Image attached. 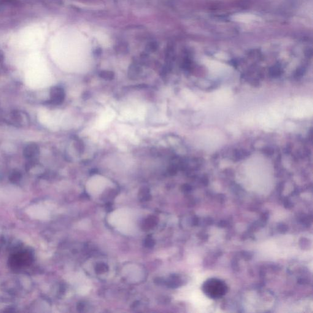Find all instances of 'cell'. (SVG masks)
I'll return each mask as SVG.
<instances>
[{
  "mask_svg": "<svg viewBox=\"0 0 313 313\" xmlns=\"http://www.w3.org/2000/svg\"><path fill=\"white\" fill-rule=\"evenodd\" d=\"M205 295L211 299H219L228 292V288L222 280L211 278L205 281L202 286Z\"/></svg>",
  "mask_w": 313,
  "mask_h": 313,
  "instance_id": "6da1fadb",
  "label": "cell"
},
{
  "mask_svg": "<svg viewBox=\"0 0 313 313\" xmlns=\"http://www.w3.org/2000/svg\"><path fill=\"white\" fill-rule=\"evenodd\" d=\"M31 262L32 256L30 253L19 252L10 256L9 265L12 269L20 270L30 265Z\"/></svg>",
  "mask_w": 313,
  "mask_h": 313,
  "instance_id": "7a4b0ae2",
  "label": "cell"
},
{
  "mask_svg": "<svg viewBox=\"0 0 313 313\" xmlns=\"http://www.w3.org/2000/svg\"><path fill=\"white\" fill-rule=\"evenodd\" d=\"M50 94L52 103L56 105L61 104L65 98V93L60 87H53L51 90Z\"/></svg>",
  "mask_w": 313,
  "mask_h": 313,
  "instance_id": "3957f363",
  "label": "cell"
},
{
  "mask_svg": "<svg viewBox=\"0 0 313 313\" xmlns=\"http://www.w3.org/2000/svg\"><path fill=\"white\" fill-rule=\"evenodd\" d=\"M37 153V148L36 146L35 145L28 146L25 150V155L28 156V157H30V156H33L36 155Z\"/></svg>",
  "mask_w": 313,
  "mask_h": 313,
  "instance_id": "277c9868",
  "label": "cell"
},
{
  "mask_svg": "<svg viewBox=\"0 0 313 313\" xmlns=\"http://www.w3.org/2000/svg\"><path fill=\"white\" fill-rule=\"evenodd\" d=\"M99 75L100 77L107 80H112L115 77L114 73L111 71H102L100 72Z\"/></svg>",
  "mask_w": 313,
  "mask_h": 313,
  "instance_id": "5b68a950",
  "label": "cell"
},
{
  "mask_svg": "<svg viewBox=\"0 0 313 313\" xmlns=\"http://www.w3.org/2000/svg\"><path fill=\"white\" fill-rule=\"evenodd\" d=\"M75 149H76L78 152L79 153H83V152H84V144H83V142L82 141H80V140H78V141L75 142Z\"/></svg>",
  "mask_w": 313,
  "mask_h": 313,
  "instance_id": "8992f818",
  "label": "cell"
}]
</instances>
